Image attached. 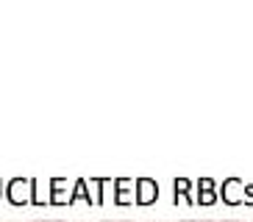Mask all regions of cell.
Wrapping results in <instances>:
<instances>
[{
	"label": "cell",
	"mask_w": 253,
	"mask_h": 222,
	"mask_svg": "<svg viewBox=\"0 0 253 222\" xmlns=\"http://www.w3.org/2000/svg\"><path fill=\"white\" fill-rule=\"evenodd\" d=\"M181 222H211V220H181Z\"/></svg>",
	"instance_id": "obj_1"
},
{
	"label": "cell",
	"mask_w": 253,
	"mask_h": 222,
	"mask_svg": "<svg viewBox=\"0 0 253 222\" xmlns=\"http://www.w3.org/2000/svg\"><path fill=\"white\" fill-rule=\"evenodd\" d=\"M37 222H64V220H37Z\"/></svg>",
	"instance_id": "obj_2"
},
{
	"label": "cell",
	"mask_w": 253,
	"mask_h": 222,
	"mask_svg": "<svg viewBox=\"0 0 253 222\" xmlns=\"http://www.w3.org/2000/svg\"><path fill=\"white\" fill-rule=\"evenodd\" d=\"M225 222H239V220H225Z\"/></svg>",
	"instance_id": "obj_3"
},
{
	"label": "cell",
	"mask_w": 253,
	"mask_h": 222,
	"mask_svg": "<svg viewBox=\"0 0 253 222\" xmlns=\"http://www.w3.org/2000/svg\"><path fill=\"white\" fill-rule=\"evenodd\" d=\"M109 222H112V220H109ZM126 222H128V220H126Z\"/></svg>",
	"instance_id": "obj_4"
}]
</instances>
